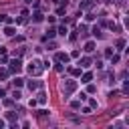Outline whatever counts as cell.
Listing matches in <instances>:
<instances>
[{
	"label": "cell",
	"mask_w": 129,
	"mask_h": 129,
	"mask_svg": "<svg viewBox=\"0 0 129 129\" xmlns=\"http://www.w3.org/2000/svg\"><path fill=\"white\" fill-rule=\"evenodd\" d=\"M75 87H77V83H75V81H67V83H63V93H65V95H69Z\"/></svg>",
	"instance_id": "6da1fadb"
},
{
	"label": "cell",
	"mask_w": 129,
	"mask_h": 129,
	"mask_svg": "<svg viewBox=\"0 0 129 129\" xmlns=\"http://www.w3.org/2000/svg\"><path fill=\"white\" fill-rule=\"evenodd\" d=\"M10 71H12V73H20V71H22V63H20L18 59L10 63Z\"/></svg>",
	"instance_id": "7a4b0ae2"
},
{
	"label": "cell",
	"mask_w": 129,
	"mask_h": 129,
	"mask_svg": "<svg viewBox=\"0 0 129 129\" xmlns=\"http://www.w3.org/2000/svg\"><path fill=\"white\" fill-rule=\"evenodd\" d=\"M41 71H42V69L38 67V61H34V63H30V67H28V73H30V75H38Z\"/></svg>",
	"instance_id": "3957f363"
},
{
	"label": "cell",
	"mask_w": 129,
	"mask_h": 129,
	"mask_svg": "<svg viewBox=\"0 0 129 129\" xmlns=\"http://www.w3.org/2000/svg\"><path fill=\"white\" fill-rule=\"evenodd\" d=\"M57 59H59V61H63V63H69V54H65V53H59V54H57Z\"/></svg>",
	"instance_id": "277c9868"
},
{
	"label": "cell",
	"mask_w": 129,
	"mask_h": 129,
	"mask_svg": "<svg viewBox=\"0 0 129 129\" xmlns=\"http://www.w3.org/2000/svg\"><path fill=\"white\" fill-rule=\"evenodd\" d=\"M93 48H95V42H87V44H85V50H87V53H91Z\"/></svg>",
	"instance_id": "5b68a950"
},
{
	"label": "cell",
	"mask_w": 129,
	"mask_h": 129,
	"mask_svg": "<svg viewBox=\"0 0 129 129\" xmlns=\"http://www.w3.org/2000/svg\"><path fill=\"white\" fill-rule=\"evenodd\" d=\"M4 34H6V36H12V34H14V28H10V26H8V28L4 30Z\"/></svg>",
	"instance_id": "8992f818"
},
{
	"label": "cell",
	"mask_w": 129,
	"mask_h": 129,
	"mask_svg": "<svg viewBox=\"0 0 129 129\" xmlns=\"http://www.w3.org/2000/svg\"><path fill=\"white\" fill-rule=\"evenodd\" d=\"M36 87H38V83H32V81L28 83V89H30V91H34V89H36Z\"/></svg>",
	"instance_id": "52a82bcc"
},
{
	"label": "cell",
	"mask_w": 129,
	"mask_h": 129,
	"mask_svg": "<svg viewBox=\"0 0 129 129\" xmlns=\"http://www.w3.org/2000/svg\"><path fill=\"white\" fill-rule=\"evenodd\" d=\"M89 81H91V73H87V75L83 77V83H89Z\"/></svg>",
	"instance_id": "ba28073f"
},
{
	"label": "cell",
	"mask_w": 129,
	"mask_h": 129,
	"mask_svg": "<svg viewBox=\"0 0 129 129\" xmlns=\"http://www.w3.org/2000/svg\"><path fill=\"white\" fill-rule=\"evenodd\" d=\"M59 34H63V36L67 34V26H61V28H59Z\"/></svg>",
	"instance_id": "9c48e42d"
},
{
	"label": "cell",
	"mask_w": 129,
	"mask_h": 129,
	"mask_svg": "<svg viewBox=\"0 0 129 129\" xmlns=\"http://www.w3.org/2000/svg\"><path fill=\"white\" fill-rule=\"evenodd\" d=\"M14 87H22V79H14Z\"/></svg>",
	"instance_id": "30bf717a"
},
{
	"label": "cell",
	"mask_w": 129,
	"mask_h": 129,
	"mask_svg": "<svg viewBox=\"0 0 129 129\" xmlns=\"http://www.w3.org/2000/svg\"><path fill=\"white\" fill-rule=\"evenodd\" d=\"M44 97H47L44 93H38V101H41V103H44Z\"/></svg>",
	"instance_id": "8fae6325"
},
{
	"label": "cell",
	"mask_w": 129,
	"mask_h": 129,
	"mask_svg": "<svg viewBox=\"0 0 129 129\" xmlns=\"http://www.w3.org/2000/svg\"><path fill=\"white\" fill-rule=\"evenodd\" d=\"M0 22H10V18H6L4 14H0Z\"/></svg>",
	"instance_id": "7c38bea8"
},
{
	"label": "cell",
	"mask_w": 129,
	"mask_h": 129,
	"mask_svg": "<svg viewBox=\"0 0 129 129\" xmlns=\"http://www.w3.org/2000/svg\"><path fill=\"white\" fill-rule=\"evenodd\" d=\"M2 125H4V121H2V119H0V127H2Z\"/></svg>",
	"instance_id": "4fadbf2b"
},
{
	"label": "cell",
	"mask_w": 129,
	"mask_h": 129,
	"mask_svg": "<svg viewBox=\"0 0 129 129\" xmlns=\"http://www.w3.org/2000/svg\"><path fill=\"white\" fill-rule=\"evenodd\" d=\"M26 2H32V0H26Z\"/></svg>",
	"instance_id": "5bb4252c"
}]
</instances>
